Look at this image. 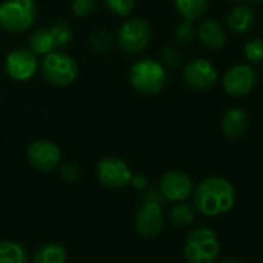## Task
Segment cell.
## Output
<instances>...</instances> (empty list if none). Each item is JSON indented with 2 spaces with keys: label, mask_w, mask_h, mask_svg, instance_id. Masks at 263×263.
<instances>
[{
  "label": "cell",
  "mask_w": 263,
  "mask_h": 263,
  "mask_svg": "<svg viewBox=\"0 0 263 263\" xmlns=\"http://www.w3.org/2000/svg\"><path fill=\"white\" fill-rule=\"evenodd\" d=\"M194 206L206 217L229 212L235 204V189L223 177H208L194 189Z\"/></svg>",
  "instance_id": "cell-1"
},
{
  "label": "cell",
  "mask_w": 263,
  "mask_h": 263,
  "mask_svg": "<svg viewBox=\"0 0 263 263\" xmlns=\"http://www.w3.org/2000/svg\"><path fill=\"white\" fill-rule=\"evenodd\" d=\"M36 0H5L0 4V27L10 34L28 31L37 19Z\"/></svg>",
  "instance_id": "cell-2"
},
{
  "label": "cell",
  "mask_w": 263,
  "mask_h": 263,
  "mask_svg": "<svg viewBox=\"0 0 263 263\" xmlns=\"http://www.w3.org/2000/svg\"><path fill=\"white\" fill-rule=\"evenodd\" d=\"M128 82L141 95H157L167 82V70L155 59H140L128 70Z\"/></svg>",
  "instance_id": "cell-3"
},
{
  "label": "cell",
  "mask_w": 263,
  "mask_h": 263,
  "mask_svg": "<svg viewBox=\"0 0 263 263\" xmlns=\"http://www.w3.org/2000/svg\"><path fill=\"white\" fill-rule=\"evenodd\" d=\"M41 73L48 84L54 87H68L78 79L79 67L70 54L54 50L44 56Z\"/></svg>",
  "instance_id": "cell-4"
},
{
  "label": "cell",
  "mask_w": 263,
  "mask_h": 263,
  "mask_svg": "<svg viewBox=\"0 0 263 263\" xmlns=\"http://www.w3.org/2000/svg\"><path fill=\"white\" fill-rule=\"evenodd\" d=\"M220 245L211 228H197L187 234L184 257L189 263H215Z\"/></svg>",
  "instance_id": "cell-5"
},
{
  "label": "cell",
  "mask_w": 263,
  "mask_h": 263,
  "mask_svg": "<svg viewBox=\"0 0 263 263\" xmlns=\"http://www.w3.org/2000/svg\"><path fill=\"white\" fill-rule=\"evenodd\" d=\"M151 37H152L151 24L146 19L134 17L125 21L121 25L116 34V44L127 54H140L149 47Z\"/></svg>",
  "instance_id": "cell-6"
},
{
  "label": "cell",
  "mask_w": 263,
  "mask_h": 263,
  "mask_svg": "<svg viewBox=\"0 0 263 263\" xmlns=\"http://www.w3.org/2000/svg\"><path fill=\"white\" fill-rule=\"evenodd\" d=\"M257 84V70L252 64H237L231 67L221 78L223 90L232 98L249 95Z\"/></svg>",
  "instance_id": "cell-7"
},
{
  "label": "cell",
  "mask_w": 263,
  "mask_h": 263,
  "mask_svg": "<svg viewBox=\"0 0 263 263\" xmlns=\"http://www.w3.org/2000/svg\"><path fill=\"white\" fill-rule=\"evenodd\" d=\"M183 81L192 90L197 91L211 90L218 81V71L209 59L197 58L184 65Z\"/></svg>",
  "instance_id": "cell-8"
},
{
  "label": "cell",
  "mask_w": 263,
  "mask_h": 263,
  "mask_svg": "<svg viewBox=\"0 0 263 263\" xmlns=\"http://www.w3.org/2000/svg\"><path fill=\"white\" fill-rule=\"evenodd\" d=\"M39 70V59L30 48H14L5 58L7 74L17 82L30 81Z\"/></svg>",
  "instance_id": "cell-9"
},
{
  "label": "cell",
  "mask_w": 263,
  "mask_h": 263,
  "mask_svg": "<svg viewBox=\"0 0 263 263\" xmlns=\"http://www.w3.org/2000/svg\"><path fill=\"white\" fill-rule=\"evenodd\" d=\"M96 177L99 183L110 189H122L132 181V174L128 164L118 157H105L98 163Z\"/></svg>",
  "instance_id": "cell-10"
},
{
  "label": "cell",
  "mask_w": 263,
  "mask_h": 263,
  "mask_svg": "<svg viewBox=\"0 0 263 263\" xmlns=\"http://www.w3.org/2000/svg\"><path fill=\"white\" fill-rule=\"evenodd\" d=\"M164 228L163 204L147 200H140V206L135 212V229L146 238H154L161 234Z\"/></svg>",
  "instance_id": "cell-11"
},
{
  "label": "cell",
  "mask_w": 263,
  "mask_h": 263,
  "mask_svg": "<svg viewBox=\"0 0 263 263\" xmlns=\"http://www.w3.org/2000/svg\"><path fill=\"white\" fill-rule=\"evenodd\" d=\"M30 164L41 172H51L61 166V149L50 140H34L27 149Z\"/></svg>",
  "instance_id": "cell-12"
},
{
  "label": "cell",
  "mask_w": 263,
  "mask_h": 263,
  "mask_svg": "<svg viewBox=\"0 0 263 263\" xmlns=\"http://www.w3.org/2000/svg\"><path fill=\"white\" fill-rule=\"evenodd\" d=\"M160 191L167 201H186L194 192V183L181 171H167L160 180Z\"/></svg>",
  "instance_id": "cell-13"
},
{
  "label": "cell",
  "mask_w": 263,
  "mask_h": 263,
  "mask_svg": "<svg viewBox=\"0 0 263 263\" xmlns=\"http://www.w3.org/2000/svg\"><path fill=\"white\" fill-rule=\"evenodd\" d=\"M248 125H249L248 113L245 111V108L237 105L229 107L221 118V132L231 141H237L243 138L248 132Z\"/></svg>",
  "instance_id": "cell-14"
},
{
  "label": "cell",
  "mask_w": 263,
  "mask_h": 263,
  "mask_svg": "<svg viewBox=\"0 0 263 263\" xmlns=\"http://www.w3.org/2000/svg\"><path fill=\"white\" fill-rule=\"evenodd\" d=\"M257 16L249 5L237 4L226 16V27L231 33L237 36H245L251 33L255 27Z\"/></svg>",
  "instance_id": "cell-15"
},
{
  "label": "cell",
  "mask_w": 263,
  "mask_h": 263,
  "mask_svg": "<svg viewBox=\"0 0 263 263\" xmlns=\"http://www.w3.org/2000/svg\"><path fill=\"white\" fill-rule=\"evenodd\" d=\"M195 34H197L198 41L201 42V45L206 47L211 51L223 50L224 45H226V41H228V36H226V31H224L223 25L215 19L203 21L198 25Z\"/></svg>",
  "instance_id": "cell-16"
},
{
  "label": "cell",
  "mask_w": 263,
  "mask_h": 263,
  "mask_svg": "<svg viewBox=\"0 0 263 263\" xmlns=\"http://www.w3.org/2000/svg\"><path fill=\"white\" fill-rule=\"evenodd\" d=\"M172 2L183 21L189 22L201 19L209 8V0H172Z\"/></svg>",
  "instance_id": "cell-17"
},
{
  "label": "cell",
  "mask_w": 263,
  "mask_h": 263,
  "mask_svg": "<svg viewBox=\"0 0 263 263\" xmlns=\"http://www.w3.org/2000/svg\"><path fill=\"white\" fill-rule=\"evenodd\" d=\"M28 48L36 56H45V54L58 50V44H56L50 28H39L30 36Z\"/></svg>",
  "instance_id": "cell-18"
},
{
  "label": "cell",
  "mask_w": 263,
  "mask_h": 263,
  "mask_svg": "<svg viewBox=\"0 0 263 263\" xmlns=\"http://www.w3.org/2000/svg\"><path fill=\"white\" fill-rule=\"evenodd\" d=\"M0 263H28V252L14 240H0Z\"/></svg>",
  "instance_id": "cell-19"
},
{
  "label": "cell",
  "mask_w": 263,
  "mask_h": 263,
  "mask_svg": "<svg viewBox=\"0 0 263 263\" xmlns=\"http://www.w3.org/2000/svg\"><path fill=\"white\" fill-rule=\"evenodd\" d=\"M65 261H67V251L59 243H47L41 246L33 255V263H65Z\"/></svg>",
  "instance_id": "cell-20"
},
{
  "label": "cell",
  "mask_w": 263,
  "mask_h": 263,
  "mask_svg": "<svg viewBox=\"0 0 263 263\" xmlns=\"http://www.w3.org/2000/svg\"><path fill=\"white\" fill-rule=\"evenodd\" d=\"M195 206L186 201H178L169 212V220L175 228H186L195 218Z\"/></svg>",
  "instance_id": "cell-21"
},
{
  "label": "cell",
  "mask_w": 263,
  "mask_h": 263,
  "mask_svg": "<svg viewBox=\"0 0 263 263\" xmlns=\"http://www.w3.org/2000/svg\"><path fill=\"white\" fill-rule=\"evenodd\" d=\"M115 44H116V37L110 31H105V30L96 31L90 39L91 50L95 53H99V54H105V53L111 51Z\"/></svg>",
  "instance_id": "cell-22"
},
{
  "label": "cell",
  "mask_w": 263,
  "mask_h": 263,
  "mask_svg": "<svg viewBox=\"0 0 263 263\" xmlns=\"http://www.w3.org/2000/svg\"><path fill=\"white\" fill-rule=\"evenodd\" d=\"M245 58L249 64H261L263 62V39L252 37L243 47Z\"/></svg>",
  "instance_id": "cell-23"
},
{
  "label": "cell",
  "mask_w": 263,
  "mask_h": 263,
  "mask_svg": "<svg viewBox=\"0 0 263 263\" xmlns=\"http://www.w3.org/2000/svg\"><path fill=\"white\" fill-rule=\"evenodd\" d=\"M102 4L116 17H127L135 8V0H102Z\"/></svg>",
  "instance_id": "cell-24"
},
{
  "label": "cell",
  "mask_w": 263,
  "mask_h": 263,
  "mask_svg": "<svg viewBox=\"0 0 263 263\" xmlns=\"http://www.w3.org/2000/svg\"><path fill=\"white\" fill-rule=\"evenodd\" d=\"M166 70H177L183 64V56L178 50L172 47H164L160 51V61H158Z\"/></svg>",
  "instance_id": "cell-25"
},
{
  "label": "cell",
  "mask_w": 263,
  "mask_h": 263,
  "mask_svg": "<svg viewBox=\"0 0 263 263\" xmlns=\"http://www.w3.org/2000/svg\"><path fill=\"white\" fill-rule=\"evenodd\" d=\"M50 31H51V34H53L56 44H58V48H59V47L68 45L70 41L73 39V31H71L70 25L65 24V22H62V21L54 22V24L50 27Z\"/></svg>",
  "instance_id": "cell-26"
},
{
  "label": "cell",
  "mask_w": 263,
  "mask_h": 263,
  "mask_svg": "<svg viewBox=\"0 0 263 263\" xmlns=\"http://www.w3.org/2000/svg\"><path fill=\"white\" fill-rule=\"evenodd\" d=\"M195 27L192 25V22L189 21H183L177 25L175 31H174V37H175V42L178 45H189L194 37H195Z\"/></svg>",
  "instance_id": "cell-27"
},
{
  "label": "cell",
  "mask_w": 263,
  "mask_h": 263,
  "mask_svg": "<svg viewBox=\"0 0 263 263\" xmlns=\"http://www.w3.org/2000/svg\"><path fill=\"white\" fill-rule=\"evenodd\" d=\"M98 8V0H73L71 11L76 17L91 16Z\"/></svg>",
  "instance_id": "cell-28"
},
{
  "label": "cell",
  "mask_w": 263,
  "mask_h": 263,
  "mask_svg": "<svg viewBox=\"0 0 263 263\" xmlns=\"http://www.w3.org/2000/svg\"><path fill=\"white\" fill-rule=\"evenodd\" d=\"M61 177L68 181V183H74L79 180L81 177V172H79V167L73 163H64L61 166Z\"/></svg>",
  "instance_id": "cell-29"
},
{
  "label": "cell",
  "mask_w": 263,
  "mask_h": 263,
  "mask_svg": "<svg viewBox=\"0 0 263 263\" xmlns=\"http://www.w3.org/2000/svg\"><path fill=\"white\" fill-rule=\"evenodd\" d=\"M132 184H134L137 189H144V187H147V178L144 177V175H134L132 177V181H130Z\"/></svg>",
  "instance_id": "cell-30"
},
{
  "label": "cell",
  "mask_w": 263,
  "mask_h": 263,
  "mask_svg": "<svg viewBox=\"0 0 263 263\" xmlns=\"http://www.w3.org/2000/svg\"><path fill=\"white\" fill-rule=\"evenodd\" d=\"M221 263H243L238 257H234V255H229V257H226V258H223V261Z\"/></svg>",
  "instance_id": "cell-31"
},
{
  "label": "cell",
  "mask_w": 263,
  "mask_h": 263,
  "mask_svg": "<svg viewBox=\"0 0 263 263\" xmlns=\"http://www.w3.org/2000/svg\"><path fill=\"white\" fill-rule=\"evenodd\" d=\"M248 2H249V4H254V5H260V4L263 2V0H248Z\"/></svg>",
  "instance_id": "cell-32"
},
{
  "label": "cell",
  "mask_w": 263,
  "mask_h": 263,
  "mask_svg": "<svg viewBox=\"0 0 263 263\" xmlns=\"http://www.w3.org/2000/svg\"><path fill=\"white\" fill-rule=\"evenodd\" d=\"M231 2H235V4H238V2H241V0H231Z\"/></svg>",
  "instance_id": "cell-33"
}]
</instances>
